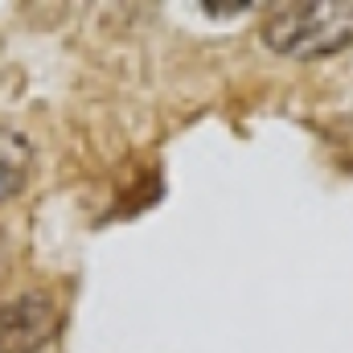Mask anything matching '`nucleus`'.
Segmentation results:
<instances>
[{
    "instance_id": "obj_1",
    "label": "nucleus",
    "mask_w": 353,
    "mask_h": 353,
    "mask_svg": "<svg viewBox=\"0 0 353 353\" xmlns=\"http://www.w3.org/2000/svg\"><path fill=\"white\" fill-rule=\"evenodd\" d=\"M267 50L283 58H329L353 46V0L283 4L263 21Z\"/></svg>"
},
{
    "instance_id": "obj_2",
    "label": "nucleus",
    "mask_w": 353,
    "mask_h": 353,
    "mask_svg": "<svg viewBox=\"0 0 353 353\" xmlns=\"http://www.w3.org/2000/svg\"><path fill=\"white\" fill-rule=\"evenodd\" d=\"M58 300L50 292H21L0 304V353H41L58 333Z\"/></svg>"
},
{
    "instance_id": "obj_3",
    "label": "nucleus",
    "mask_w": 353,
    "mask_h": 353,
    "mask_svg": "<svg viewBox=\"0 0 353 353\" xmlns=\"http://www.w3.org/2000/svg\"><path fill=\"white\" fill-rule=\"evenodd\" d=\"M29 165H33L29 140L21 132H12V128H0V201H8L25 185Z\"/></svg>"
},
{
    "instance_id": "obj_4",
    "label": "nucleus",
    "mask_w": 353,
    "mask_h": 353,
    "mask_svg": "<svg viewBox=\"0 0 353 353\" xmlns=\"http://www.w3.org/2000/svg\"><path fill=\"white\" fill-rule=\"evenodd\" d=\"M8 267V247H4V234H0V271Z\"/></svg>"
}]
</instances>
